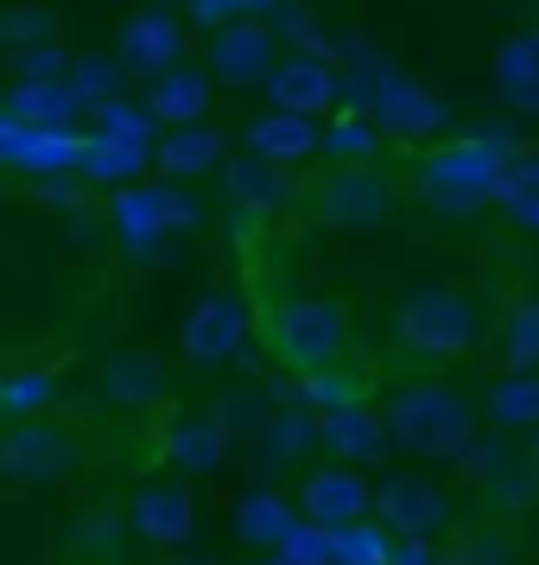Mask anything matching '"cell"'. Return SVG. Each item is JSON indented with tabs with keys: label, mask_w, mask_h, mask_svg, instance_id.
<instances>
[{
	"label": "cell",
	"mask_w": 539,
	"mask_h": 565,
	"mask_svg": "<svg viewBox=\"0 0 539 565\" xmlns=\"http://www.w3.org/2000/svg\"><path fill=\"white\" fill-rule=\"evenodd\" d=\"M184 57V32L172 13H133L128 26H121V45H115V64H121V77H140L153 83L165 64H179Z\"/></svg>",
	"instance_id": "16"
},
{
	"label": "cell",
	"mask_w": 539,
	"mask_h": 565,
	"mask_svg": "<svg viewBox=\"0 0 539 565\" xmlns=\"http://www.w3.org/2000/svg\"><path fill=\"white\" fill-rule=\"evenodd\" d=\"M248 331H255V311H248V299H241V292H204L197 306L184 311L179 350L191 362L216 369V362H229V356H241V350H248Z\"/></svg>",
	"instance_id": "7"
},
{
	"label": "cell",
	"mask_w": 539,
	"mask_h": 565,
	"mask_svg": "<svg viewBox=\"0 0 539 565\" xmlns=\"http://www.w3.org/2000/svg\"><path fill=\"white\" fill-rule=\"evenodd\" d=\"M57 32H64V20H57L52 7H20V13H0V39H7L13 52L57 45Z\"/></svg>",
	"instance_id": "32"
},
{
	"label": "cell",
	"mask_w": 539,
	"mask_h": 565,
	"mask_svg": "<svg viewBox=\"0 0 539 565\" xmlns=\"http://www.w3.org/2000/svg\"><path fill=\"white\" fill-rule=\"evenodd\" d=\"M368 477H362L356 463H317V470H305L299 477V489H292V502H299V521H311V527H324V534H336V527H349V521H362L368 514Z\"/></svg>",
	"instance_id": "10"
},
{
	"label": "cell",
	"mask_w": 539,
	"mask_h": 565,
	"mask_svg": "<svg viewBox=\"0 0 539 565\" xmlns=\"http://www.w3.org/2000/svg\"><path fill=\"white\" fill-rule=\"evenodd\" d=\"M260 0H191V13L204 20V26H223V20H241V13H255Z\"/></svg>",
	"instance_id": "38"
},
{
	"label": "cell",
	"mask_w": 539,
	"mask_h": 565,
	"mask_svg": "<svg viewBox=\"0 0 539 565\" xmlns=\"http://www.w3.org/2000/svg\"><path fill=\"white\" fill-rule=\"evenodd\" d=\"M488 502L483 509L488 514H502V521H520V514H533L539 509V463H502L495 477H488V489H483Z\"/></svg>",
	"instance_id": "27"
},
{
	"label": "cell",
	"mask_w": 539,
	"mask_h": 565,
	"mask_svg": "<svg viewBox=\"0 0 539 565\" xmlns=\"http://www.w3.org/2000/svg\"><path fill=\"white\" fill-rule=\"evenodd\" d=\"M7 115L13 121H32V128H64V121L83 115V103L71 96L64 77H20V89L7 96Z\"/></svg>",
	"instance_id": "25"
},
{
	"label": "cell",
	"mask_w": 539,
	"mask_h": 565,
	"mask_svg": "<svg viewBox=\"0 0 539 565\" xmlns=\"http://www.w3.org/2000/svg\"><path fill=\"white\" fill-rule=\"evenodd\" d=\"M273 57H280V32L267 26V20H223V26H209V45H204V71L216 83H235V89H248L273 71Z\"/></svg>",
	"instance_id": "9"
},
{
	"label": "cell",
	"mask_w": 539,
	"mask_h": 565,
	"mask_svg": "<svg viewBox=\"0 0 539 565\" xmlns=\"http://www.w3.org/2000/svg\"><path fill=\"white\" fill-rule=\"evenodd\" d=\"M292 527H299V502L280 495V489H248L241 509H235V534H241V546H255V553H280Z\"/></svg>",
	"instance_id": "21"
},
{
	"label": "cell",
	"mask_w": 539,
	"mask_h": 565,
	"mask_svg": "<svg viewBox=\"0 0 539 565\" xmlns=\"http://www.w3.org/2000/svg\"><path fill=\"white\" fill-rule=\"evenodd\" d=\"M331 565H387V527H368V514L331 534Z\"/></svg>",
	"instance_id": "33"
},
{
	"label": "cell",
	"mask_w": 539,
	"mask_h": 565,
	"mask_svg": "<svg viewBox=\"0 0 539 565\" xmlns=\"http://www.w3.org/2000/svg\"><path fill=\"white\" fill-rule=\"evenodd\" d=\"M311 210L331 235H375L400 210V184L387 179L375 159H336L324 179L311 184Z\"/></svg>",
	"instance_id": "4"
},
{
	"label": "cell",
	"mask_w": 539,
	"mask_h": 565,
	"mask_svg": "<svg viewBox=\"0 0 539 565\" xmlns=\"http://www.w3.org/2000/svg\"><path fill=\"white\" fill-rule=\"evenodd\" d=\"M57 407V375L52 369H13L0 375V419H26V413Z\"/></svg>",
	"instance_id": "30"
},
{
	"label": "cell",
	"mask_w": 539,
	"mask_h": 565,
	"mask_svg": "<svg viewBox=\"0 0 539 565\" xmlns=\"http://www.w3.org/2000/svg\"><path fill=\"white\" fill-rule=\"evenodd\" d=\"M248 153L260 159H280V166H299V159L317 153V140H324V128H317V115H292V108H267L260 121H248Z\"/></svg>",
	"instance_id": "20"
},
{
	"label": "cell",
	"mask_w": 539,
	"mask_h": 565,
	"mask_svg": "<svg viewBox=\"0 0 539 565\" xmlns=\"http://www.w3.org/2000/svg\"><path fill=\"white\" fill-rule=\"evenodd\" d=\"M432 121H438V108L425 103L419 89H387L381 115H375V128H381V134H407V140H419Z\"/></svg>",
	"instance_id": "34"
},
{
	"label": "cell",
	"mask_w": 539,
	"mask_h": 565,
	"mask_svg": "<svg viewBox=\"0 0 539 565\" xmlns=\"http://www.w3.org/2000/svg\"><path fill=\"white\" fill-rule=\"evenodd\" d=\"M108 216H115L121 242H165L172 230H191V223H197V204H191L172 179L165 184H121L115 204H108Z\"/></svg>",
	"instance_id": "12"
},
{
	"label": "cell",
	"mask_w": 539,
	"mask_h": 565,
	"mask_svg": "<svg viewBox=\"0 0 539 565\" xmlns=\"http://www.w3.org/2000/svg\"><path fill=\"white\" fill-rule=\"evenodd\" d=\"M311 445L324 451L331 463H356V470H368V463H381L394 445H387V426H381V407H331L317 426H311Z\"/></svg>",
	"instance_id": "13"
},
{
	"label": "cell",
	"mask_w": 539,
	"mask_h": 565,
	"mask_svg": "<svg viewBox=\"0 0 539 565\" xmlns=\"http://www.w3.org/2000/svg\"><path fill=\"white\" fill-rule=\"evenodd\" d=\"M64 83L83 108H103L108 96H121V64L115 57H77V64H64Z\"/></svg>",
	"instance_id": "31"
},
{
	"label": "cell",
	"mask_w": 539,
	"mask_h": 565,
	"mask_svg": "<svg viewBox=\"0 0 539 565\" xmlns=\"http://www.w3.org/2000/svg\"><path fill=\"white\" fill-rule=\"evenodd\" d=\"M96 128L121 134V140H147V134H153V115H147V108H128L121 96H108V103L96 108Z\"/></svg>",
	"instance_id": "36"
},
{
	"label": "cell",
	"mask_w": 539,
	"mask_h": 565,
	"mask_svg": "<svg viewBox=\"0 0 539 565\" xmlns=\"http://www.w3.org/2000/svg\"><path fill=\"white\" fill-rule=\"evenodd\" d=\"M495 362L502 375H527L539 369V292H514L502 311V337H495Z\"/></svg>",
	"instance_id": "24"
},
{
	"label": "cell",
	"mask_w": 539,
	"mask_h": 565,
	"mask_svg": "<svg viewBox=\"0 0 539 565\" xmlns=\"http://www.w3.org/2000/svg\"><path fill=\"white\" fill-rule=\"evenodd\" d=\"M153 166H159V179H204V172H216V166H223V134L204 128V121L172 128L153 147Z\"/></svg>",
	"instance_id": "22"
},
{
	"label": "cell",
	"mask_w": 539,
	"mask_h": 565,
	"mask_svg": "<svg viewBox=\"0 0 539 565\" xmlns=\"http://www.w3.org/2000/svg\"><path fill=\"white\" fill-rule=\"evenodd\" d=\"M527 463H539V426H533V445H527Z\"/></svg>",
	"instance_id": "39"
},
{
	"label": "cell",
	"mask_w": 539,
	"mask_h": 565,
	"mask_svg": "<svg viewBox=\"0 0 539 565\" xmlns=\"http://www.w3.org/2000/svg\"><path fill=\"white\" fill-rule=\"evenodd\" d=\"M20 77H64V52L57 45H39V52H13Z\"/></svg>",
	"instance_id": "37"
},
{
	"label": "cell",
	"mask_w": 539,
	"mask_h": 565,
	"mask_svg": "<svg viewBox=\"0 0 539 565\" xmlns=\"http://www.w3.org/2000/svg\"><path fill=\"white\" fill-rule=\"evenodd\" d=\"M128 521L153 553H184L191 534H197V495H191L179 477H147V483L133 489Z\"/></svg>",
	"instance_id": "8"
},
{
	"label": "cell",
	"mask_w": 539,
	"mask_h": 565,
	"mask_svg": "<svg viewBox=\"0 0 539 565\" xmlns=\"http://www.w3.org/2000/svg\"><path fill=\"white\" fill-rule=\"evenodd\" d=\"M0 45H7V39H0Z\"/></svg>",
	"instance_id": "40"
},
{
	"label": "cell",
	"mask_w": 539,
	"mask_h": 565,
	"mask_svg": "<svg viewBox=\"0 0 539 565\" xmlns=\"http://www.w3.org/2000/svg\"><path fill=\"white\" fill-rule=\"evenodd\" d=\"M223 191H229L241 210H255V216H273L299 198V184H292V166L280 159H260V153H241L223 166Z\"/></svg>",
	"instance_id": "18"
},
{
	"label": "cell",
	"mask_w": 539,
	"mask_h": 565,
	"mask_svg": "<svg viewBox=\"0 0 539 565\" xmlns=\"http://www.w3.org/2000/svg\"><path fill=\"white\" fill-rule=\"evenodd\" d=\"M273 394L267 387H229V394H216V407H209V419L229 433V445H241V438H260L267 426H273Z\"/></svg>",
	"instance_id": "26"
},
{
	"label": "cell",
	"mask_w": 539,
	"mask_h": 565,
	"mask_svg": "<svg viewBox=\"0 0 539 565\" xmlns=\"http://www.w3.org/2000/svg\"><path fill=\"white\" fill-rule=\"evenodd\" d=\"M299 387H305L311 407H362L368 394H375V382H368V369H349V362H331V369H317V375H299Z\"/></svg>",
	"instance_id": "29"
},
{
	"label": "cell",
	"mask_w": 539,
	"mask_h": 565,
	"mask_svg": "<svg viewBox=\"0 0 539 565\" xmlns=\"http://www.w3.org/2000/svg\"><path fill=\"white\" fill-rule=\"evenodd\" d=\"M209 103H216V77H209L204 64H165L147 89V115L165 121V128H191V121H204Z\"/></svg>",
	"instance_id": "17"
},
{
	"label": "cell",
	"mask_w": 539,
	"mask_h": 565,
	"mask_svg": "<svg viewBox=\"0 0 539 565\" xmlns=\"http://www.w3.org/2000/svg\"><path fill=\"white\" fill-rule=\"evenodd\" d=\"M394 343L425 362H457L483 343V306L463 286H425L394 311Z\"/></svg>",
	"instance_id": "3"
},
{
	"label": "cell",
	"mask_w": 539,
	"mask_h": 565,
	"mask_svg": "<svg viewBox=\"0 0 539 565\" xmlns=\"http://www.w3.org/2000/svg\"><path fill=\"white\" fill-rule=\"evenodd\" d=\"M260 337H267V350H273V362H280L285 375H317L331 362H349V350H356L349 311L336 306V299H317V292L273 299L267 318H260Z\"/></svg>",
	"instance_id": "2"
},
{
	"label": "cell",
	"mask_w": 539,
	"mask_h": 565,
	"mask_svg": "<svg viewBox=\"0 0 539 565\" xmlns=\"http://www.w3.org/2000/svg\"><path fill=\"white\" fill-rule=\"evenodd\" d=\"M381 426H387V445L407 451V458H463L476 445V407H470V394H457L438 375H407V382L387 387Z\"/></svg>",
	"instance_id": "1"
},
{
	"label": "cell",
	"mask_w": 539,
	"mask_h": 565,
	"mask_svg": "<svg viewBox=\"0 0 539 565\" xmlns=\"http://www.w3.org/2000/svg\"><path fill=\"white\" fill-rule=\"evenodd\" d=\"M483 413L495 419V426H508V433L539 426V369H527V375H502V382L488 387Z\"/></svg>",
	"instance_id": "28"
},
{
	"label": "cell",
	"mask_w": 539,
	"mask_h": 565,
	"mask_svg": "<svg viewBox=\"0 0 539 565\" xmlns=\"http://www.w3.org/2000/svg\"><path fill=\"white\" fill-rule=\"evenodd\" d=\"M267 103L273 108H292V115H331L336 108V71L324 64L317 52H299V57H273V71L260 77Z\"/></svg>",
	"instance_id": "15"
},
{
	"label": "cell",
	"mask_w": 539,
	"mask_h": 565,
	"mask_svg": "<svg viewBox=\"0 0 539 565\" xmlns=\"http://www.w3.org/2000/svg\"><path fill=\"white\" fill-rule=\"evenodd\" d=\"M412 198L432 204L438 216H476L483 204H495V153L483 140H457L419 159L412 172Z\"/></svg>",
	"instance_id": "6"
},
{
	"label": "cell",
	"mask_w": 539,
	"mask_h": 565,
	"mask_svg": "<svg viewBox=\"0 0 539 565\" xmlns=\"http://www.w3.org/2000/svg\"><path fill=\"white\" fill-rule=\"evenodd\" d=\"M368 514H381L387 540H432L451 527V502L432 477H387L368 495Z\"/></svg>",
	"instance_id": "11"
},
{
	"label": "cell",
	"mask_w": 539,
	"mask_h": 565,
	"mask_svg": "<svg viewBox=\"0 0 539 565\" xmlns=\"http://www.w3.org/2000/svg\"><path fill=\"white\" fill-rule=\"evenodd\" d=\"M229 433L209 419V413H179L172 426H165V458H172V470H184V477H209V470H223L229 463Z\"/></svg>",
	"instance_id": "19"
},
{
	"label": "cell",
	"mask_w": 539,
	"mask_h": 565,
	"mask_svg": "<svg viewBox=\"0 0 539 565\" xmlns=\"http://www.w3.org/2000/svg\"><path fill=\"white\" fill-rule=\"evenodd\" d=\"M165 387H172V375H165V362L153 356V350H115V356L103 362V375H96V394H103V407L115 413H147L165 401Z\"/></svg>",
	"instance_id": "14"
},
{
	"label": "cell",
	"mask_w": 539,
	"mask_h": 565,
	"mask_svg": "<svg viewBox=\"0 0 539 565\" xmlns=\"http://www.w3.org/2000/svg\"><path fill=\"white\" fill-rule=\"evenodd\" d=\"M381 140L387 134L368 121V115H343L324 140H317V153H331V159H375L381 153Z\"/></svg>",
	"instance_id": "35"
},
{
	"label": "cell",
	"mask_w": 539,
	"mask_h": 565,
	"mask_svg": "<svg viewBox=\"0 0 539 565\" xmlns=\"http://www.w3.org/2000/svg\"><path fill=\"white\" fill-rule=\"evenodd\" d=\"M89 458V438L83 426L71 419H57V413H26V419H7V433H0V477L7 483H64L71 470H83Z\"/></svg>",
	"instance_id": "5"
},
{
	"label": "cell",
	"mask_w": 539,
	"mask_h": 565,
	"mask_svg": "<svg viewBox=\"0 0 539 565\" xmlns=\"http://www.w3.org/2000/svg\"><path fill=\"white\" fill-rule=\"evenodd\" d=\"M514 559H520L514 521H502V514H488V509L470 527H457L451 546H444V565H514Z\"/></svg>",
	"instance_id": "23"
}]
</instances>
